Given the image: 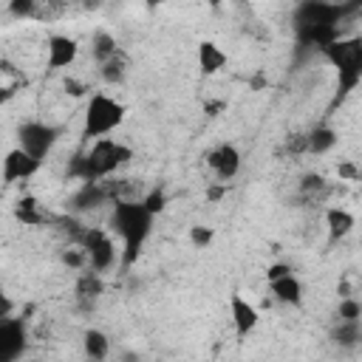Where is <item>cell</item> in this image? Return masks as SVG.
<instances>
[{"mask_svg": "<svg viewBox=\"0 0 362 362\" xmlns=\"http://www.w3.org/2000/svg\"><path fill=\"white\" fill-rule=\"evenodd\" d=\"M266 277H269V291H272V297L277 303L291 305V308L303 305V294H305L303 291V280L294 274V269L288 263H272Z\"/></svg>", "mask_w": 362, "mask_h": 362, "instance_id": "ba28073f", "label": "cell"}, {"mask_svg": "<svg viewBox=\"0 0 362 362\" xmlns=\"http://www.w3.org/2000/svg\"><path fill=\"white\" fill-rule=\"evenodd\" d=\"M195 54H198V71L204 76H215L229 65V54L215 40H201Z\"/></svg>", "mask_w": 362, "mask_h": 362, "instance_id": "5bb4252c", "label": "cell"}, {"mask_svg": "<svg viewBox=\"0 0 362 362\" xmlns=\"http://www.w3.org/2000/svg\"><path fill=\"white\" fill-rule=\"evenodd\" d=\"M116 235L110 229H85L82 232V249H85V257H88V266L90 272H110L113 266L122 263V246L113 240Z\"/></svg>", "mask_w": 362, "mask_h": 362, "instance_id": "8992f818", "label": "cell"}, {"mask_svg": "<svg viewBox=\"0 0 362 362\" xmlns=\"http://www.w3.org/2000/svg\"><path fill=\"white\" fill-rule=\"evenodd\" d=\"M124 116H127V105L119 96H113L107 90H93L85 102L79 133H82L85 141L113 136L124 124Z\"/></svg>", "mask_w": 362, "mask_h": 362, "instance_id": "5b68a950", "label": "cell"}, {"mask_svg": "<svg viewBox=\"0 0 362 362\" xmlns=\"http://www.w3.org/2000/svg\"><path fill=\"white\" fill-rule=\"evenodd\" d=\"M229 320H232L235 337L246 339L260 325V311L249 297H243V291H232L229 294Z\"/></svg>", "mask_w": 362, "mask_h": 362, "instance_id": "30bf717a", "label": "cell"}, {"mask_svg": "<svg viewBox=\"0 0 362 362\" xmlns=\"http://www.w3.org/2000/svg\"><path fill=\"white\" fill-rule=\"evenodd\" d=\"M339 20H342V6L328 0H305L294 11V31L300 42L322 48L325 42L339 37Z\"/></svg>", "mask_w": 362, "mask_h": 362, "instance_id": "7a4b0ae2", "label": "cell"}, {"mask_svg": "<svg viewBox=\"0 0 362 362\" xmlns=\"http://www.w3.org/2000/svg\"><path fill=\"white\" fill-rule=\"evenodd\" d=\"M57 139H59V130L54 124H48V122H40V119H28L17 130V144L23 150H28L31 156H37L40 161H45L51 156Z\"/></svg>", "mask_w": 362, "mask_h": 362, "instance_id": "52a82bcc", "label": "cell"}, {"mask_svg": "<svg viewBox=\"0 0 362 362\" xmlns=\"http://www.w3.org/2000/svg\"><path fill=\"white\" fill-rule=\"evenodd\" d=\"M79 59V42L68 34H48L45 40V68L65 71Z\"/></svg>", "mask_w": 362, "mask_h": 362, "instance_id": "8fae6325", "label": "cell"}, {"mask_svg": "<svg viewBox=\"0 0 362 362\" xmlns=\"http://www.w3.org/2000/svg\"><path fill=\"white\" fill-rule=\"evenodd\" d=\"M337 141H339L337 130L328 127V124H320V127H314V130L305 136V150H308L311 156H325V153H331V150L337 147Z\"/></svg>", "mask_w": 362, "mask_h": 362, "instance_id": "2e32d148", "label": "cell"}, {"mask_svg": "<svg viewBox=\"0 0 362 362\" xmlns=\"http://www.w3.org/2000/svg\"><path fill=\"white\" fill-rule=\"evenodd\" d=\"M133 158V147L113 139V136H105V139H93L90 147L76 158V175L82 181H102L113 173H119L124 164H130Z\"/></svg>", "mask_w": 362, "mask_h": 362, "instance_id": "277c9868", "label": "cell"}, {"mask_svg": "<svg viewBox=\"0 0 362 362\" xmlns=\"http://www.w3.org/2000/svg\"><path fill=\"white\" fill-rule=\"evenodd\" d=\"M144 204L158 215V212H164V206H167V195H164V189H150L147 195H144Z\"/></svg>", "mask_w": 362, "mask_h": 362, "instance_id": "603a6c76", "label": "cell"}, {"mask_svg": "<svg viewBox=\"0 0 362 362\" xmlns=\"http://www.w3.org/2000/svg\"><path fill=\"white\" fill-rule=\"evenodd\" d=\"M96 48H93V57L99 59V62H105L107 57H113L119 48H116V42H113V37H107V34H96Z\"/></svg>", "mask_w": 362, "mask_h": 362, "instance_id": "7402d4cb", "label": "cell"}, {"mask_svg": "<svg viewBox=\"0 0 362 362\" xmlns=\"http://www.w3.org/2000/svg\"><path fill=\"white\" fill-rule=\"evenodd\" d=\"M204 158H206V167H209V173H212V178H215L218 184L232 181V178L240 173V167H243V156H240V150H238L232 141H221V144L212 147Z\"/></svg>", "mask_w": 362, "mask_h": 362, "instance_id": "9c48e42d", "label": "cell"}, {"mask_svg": "<svg viewBox=\"0 0 362 362\" xmlns=\"http://www.w3.org/2000/svg\"><path fill=\"white\" fill-rule=\"evenodd\" d=\"M82 351H85L88 359H96V362L107 359L110 356V339H107V334L102 328H88L82 334Z\"/></svg>", "mask_w": 362, "mask_h": 362, "instance_id": "e0dca14e", "label": "cell"}, {"mask_svg": "<svg viewBox=\"0 0 362 362\" xmlns=\"http://www.w3.org/2000/svg\"><path fill=\"white\" fill-rule=\"evenodd\" d=\"M158 3H164V0H147V6H158Z\"/></svg>", "mask_w": 362, "mask_h": 362, "instance_id": "cb8c5ba5", "label": "cell"}, {"mask_svg": "<svg viewBox=\"0 0 362 362\" xmlns=\"http://www.w3.org/2000/svg\"><path fill=\"white\" fill-rule=\"evenodd\" d=\"M99 68H102V76H105V82L107 85H119L124 76H127V59L116 51L113 57H107L105 62H99Z\"/></svg>", "mask_w": 362, "mask_h": 362, "instance_id": "d6986e66", "label": "cell"}, {"mask_svg": "<svg viewBox=\"0 0 362 362\" xmlns=\"http://www.w3.org/2000/svg\"><path fill=\"white\" fill-rule=\"evenodd\" d=\"M325 226H328V238L331 240H339V238H348L356 226V215L345 206H328L325 209Z\"/></svg>", "mask_w": 362, "mask_h": 362, "instance_id": "9a60e30c", "label": "cell"}, {"mask_svg": "<svg viewBox=\"0 0 362 362\" xmlns=\"http://www.w3.org/2000/svg\"><path fill=\"white\" fill-rule=\"evenodd\" d=\"M25 348V325L20 317H0V362H14Z\"/></svg>", "mask_w": 362, "mask_h": 362, "instance_id": "4fadbf2b", "label": "cell"}, {"mask_svg": "<svg viewBox=\"0 0 362 362\" xmlns=\"http://www.w3.org/2000/svg\"><path fill=\"white\" fill-rule=\"evenodd\" d=\"M337 320H362V303L345 294L337 305Z\"/></svg>", "mask_w": 362, "mask_h": 362, "instance_id": "44dd1931", "label": "cell"}, {"mask_svg": "<svg viewBox=\"0 0 362 362\" xmlns=\"http://www.w3.org/2000/svg\"><path fill=\"white\" fill-rule=\"evenodd\" d=\"M187 240L192 243V249H209V246H212V240H215V226L195 223V226H189Z\"/></svg>", "mask_w": 362, "mask_h": 362, "instance_id": "ffe728a7", "label": "cell"}, {"mask_svg": "<svg viewBox=\"0 0 362 362\" xmlns=\"http://www.w3.org/2000/svg\"><path fill=\"white\" fill-rule=\"evenodd\" d=\"M331 339L339 345V348H354L362 342V322L359 320H337L334 331H331Z\"/></svg>", "mask_w": 362, "mask_h": 362, "instance_id": "ac0fdd59", "label": "cell"}, {"mask_svg": "<svg viewBox=\"0 0 362 362\" xmlns=\"http://www.w3.org/2000/svg\"><path fill=\"white\" fill-rule=\"evenodd\" d=\"M40 167H42V161L17 144V147H11V150L6 153V158H3V181H6V184L25 181V178L37 175Z\"/></svg>", "mask_w": 362, "mask_h": 362, "instance_id": "7c38bea8", "label": "cell"}, {"mask_svg": "<svg viewBox=\"0 0 362 362\" xmlns=\"http://www.w3.org/2000/svg\"><path fill=\"white\" fill-rule=\"evenodd\" d=\"M320 54L328 59V65L337 74V102L351 96L362 85V37H337L320 48Z\"/></svg>", "mask_w": 362, "mask_h": 362, "instance_id": "3957f363", "label": "cell"}, {"mask_svg": "<svg viewBox=\"0 0 362 362\" xmlns=\"http://www.w3.org/2000/svg\"><path fill=\"white\" fill-rule=\"evenodd\" d=\"M156 218L158 215L144 204V198H139V201L119 198L110 204L107 229L116 235V240L122 246V266L124 269H130L139 260V255H141V249L153 232Z\"/></svg>", "mask_w": 362, "mask_h": 362, "instance_id": "6da1fadb", "label": "cell"}]
</instances>
